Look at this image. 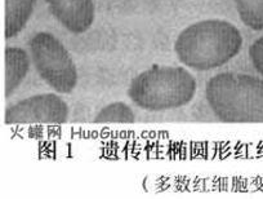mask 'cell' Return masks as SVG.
<instances>
[{
  "label": "cell",
  "mask_w": 263,
  "mask_h": 199,
  "mask_svg": "<svg viewBox=\"0 0 263 199\" xmlns=\"http://www.w3.org/2000/svg\"><path fill=\"white\" fill-rule=\"evenodd\" d=\"M241 45L242 37L237 27L222 20H205L181 31L174 51L186 66L212 70L234 59Z\"/></svg>",
  "instance_id": "cell-1"
},
{
  "label": "cell",
  "mask_w": 263,
  "mask_h": 199,
  "mask_svg": "<svg viewBox=\"0 0 263 199\" xmlns=\"http://www.w3.org/2000/svg\"><path fill=\"white\" fill-rule=\"evenodd\" d=\"M206 101L224 123H263V80L239 73H222L209 79Z\"/></svg>",
  "instance_id": "cell-2"
},
{
  "label": "cell",
  "mask_w": 263,
  "mask_h": 199,
  "mask_svg": "<svg viewBox=\"0 0 263 199\" xmlns=\"http://www.w3.org/2000/svg\"><path fill=\"white\" fill-rule=\"evenodd\" d=\"M196 93V80L183 67L154 66L132 80L128 96L150 112L184 106Z\"/></svg>",
  "instance_id": "cell-3"
},
{
  "label": "cell",
  "mask_w": 263,
  "mask_h": 199,
  "mask_svg": "<svg viewBox=\"0 0 263 199\" xmlns=\"http://www.w3.org/2000/svg\"><path fill=\"white\" fill-rule=\"evenodd\" d=\"M32 62L40 77L55 92L71 93L78 84V70L62 43L49 32H37L30 40Z\"/></svg>",
  "instance_id": "cell-4"
},
{
  "label": "cell",
  "mask_w": 263,
  "mask_h": 199,
  "mask_svg": "<svg viewBox=\"0 0 263 199\" xmlns=\"http://www.w3.org/2000/svg\"><path fill=\"white\" fill-rule=\"evenodd\" d=\"M69 106L60 96L43 93L22 100L8 107L4 115L7 124H65Z\"/></svg>",
  "instance_id": "cell-5"
},
{
  "label": "cell",
  "mask_w": 263,
  "mask_h": 199,
  "mask_svg": "<svg viewBox=\"0 0 263 199\" xmlns=\"http://www.w3.org/2000/svg\"><path fill=\"white\" fill-rule=\"evenodd\" d=\"M53 16L72 34L88 31L95 21L93 0H45Z\"/></svg>",
  "instance_id": "cell-6"
},
{
  "label": "cell",
  "mask_w": 263,
  "mask_h": 199,
  "mask_svg": "<svg viewBox=\"0 0 263 199\" xmlns=\"http://www.w3.org/2000/svg\"><path fill=\"white\" fill-rule=\"evenodd\" d=\"M30 61L21 48L8 47L6 49V97L18 88L29 71Z\"/></svg>",
  "instance_id": "cell-7"
},
{
  "label": "cell",
  "mask_w": 263,
  "mask_h": 199,
  "mask_svg": "<svg viewBox=\"0 0 263 199\" xmlns=\"http://www.w3.org/2000/svg\"><path fill=\"white\" fill-rule=\"evenodd\" d=\"M36 0H6V38L16 37L26 26Z\"/></svg>",
  "instance_id": "cell-8"
},
{
  "label": "cell",
  "mask_w": 263,
  "mask_h": 199,
  "mask_svg": "<svg viewBox=\"0 0 263 199\" xmlns=\"http://www.w3.org/2000/svg\"><path fill=\"white\" fill-rule=\"evenodd\" d=\"M240 20L249 29L263 30V0H235Z\"/></svg>",
  "instance_id": "cell-9"
},
{
  "label": "cell",
  "mask_w": 263,
  "mask_h": 199,
  "mask_svg": "<svg viewBox=\"0 0 263 199\" xmlns=\"http://www.w3.org/2000/svg\"><path fill=\"white\" fill-rule=\"evenodd\" d=\"M136 118L133 110L124 102H112L97 113L95 123H119V124H132Z\"/></svg>",
  "instance_id": "cell-10"
},
{
  "label": "cell",
  "mask_w": 263,
  "mask_h": 199,
  "mask_svg": "<svg viewBox=\"0 0 263 199\" xmlns=\"http://www.w3.org/2000/svg\"><path fill=\"white\" fill-rule=\"evenodd\" d=\"M249 57L253 66L260 75H263V37L255 40L249 48Z\"/></svg>",
  "instance_id": "cell-11"
}]
</instances>
